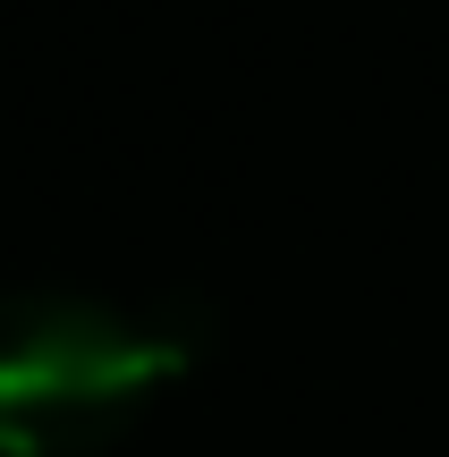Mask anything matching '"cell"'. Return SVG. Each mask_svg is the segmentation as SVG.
Segmentation results:
<instances>
[{"label": "cell", "mask_w": 449, "mask_h": 457, "mask_svg": "<svg viewBox=\"0 0 449 457\" xmlns=\"http://www.w3.org/2000/svg\"><path fill=\"white\" fill-rule=\"evenodd\" d=\"M195 364L170 313L26 288L0 296V457H85Z\"/></svg>", "instance_id": "obj_1"}]
</instances>
